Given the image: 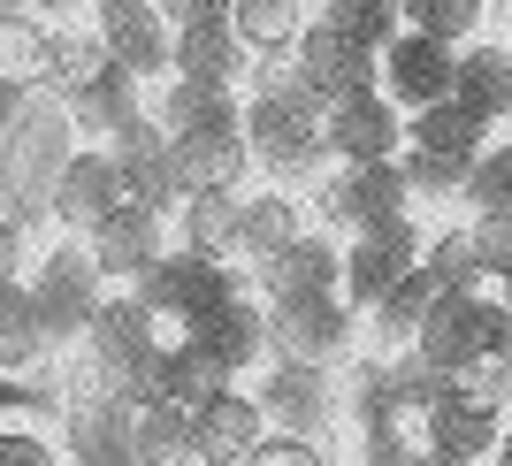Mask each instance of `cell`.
<instances>
[{"label":"cell","instance_id":"6da1fadb","mask_svg":"<svg viewBox=\"0 0 512 466\" xmlns=\"http://www.w3.org/2000/svg\"><path fill=\"white\" fill-rule=\"evenodd\" d=\"M321 115H329V100L306 85V69L291 54L283 62H253V77H245V138H253L260 184H283V191L321 184V169H329Z\"/></svg>","mask_w":512,"mask_h":466},{"label":"cell","instance_id":"7a4b0ae2","mask_svg":"<svg viewBox=\"0 0 512 466\" xmlns=\"http://www.w3.org/2000/svg\"><path fill=\"white\" fill-rule=\"evenodd\" d=\"M77 146H85V123L62 92H23L0 107V214L23 230H46L54 184Z\"/></svg>","mask_w":512,"mask_h":466},{"label":"cell","instance_id":"3957f363","mask_svg":"<svg viewBox=\"0 0 512 466\" xmlns=\"http://www.w3.org/2000/svg\"><path fill=\"white\" fill-rule=\"evenodd\" d=\"M268 337H276V360L337 375L344 360H360V352H367V314L344 291L283 298V306H268Z\"/></svg>","mask_w":512,"mask_h":466},{"label":"cell","instance_id":"277c9868","mask_svg":"<svg viewBox=\"0 0 512 466\" xmlns=\"http://www.w3.org/2000/svg\"><path fill=\"white\" fill-rule=\"evenodd\" d=\"M306 207H314L321 230H337V237H360V230H375V222H398V214H413L406 161H329L321 184L306 191Z\"/></svg>","mask_w":512,"mask_h":466},{"label":"cell","instance_id":"5b68a950","mask_svg":"<svg viewBox=\"0 0 512 466\" xmlns=\"http://www.w3.org/2000/svg\"><path fill=\"white\" fill-rule=\"evenodd\" d=\"M482 352H512V314H505V298H497V283L490 291H444L428 306L421 337H413V360L436 367V375H459Z\"/></svg>","mask_w":512,"mask_h":466},{"label":"cell","instance_id":"8992f818","mask_svg":"<svg viewBox=\"0 0 512 466\" xmlns=\"http://www.w3.org/2000/svg\"><path fill=\"white\" fill-rule=\"evenodd\" d=\"M31 298H39V314H46V329H54V344H77L85 337V321L100 314V298H107V276L92 268V253H85V237H46L39 245V260H31Z\"/></svg>","mask_w":512,"mask_h":466},{"label":"cell","instance_id":"52a82bcc","mask_svg":"<svg viewBox=\"0 0 512 466\" xmlns=\"http://www.w3.org/2000/svg\"><path fill=\"white\" fill-rule=\"evenodd\" d=\"M169 245H176L169 237V207H146V199H123L100 230H85V253L107 276V291H138V283L169 260Z\"/></svg>","mask_w":512,"mask_h":466},{"label":"cell","instance_id":"ba28073f","mask_svg":"<svg viewBox=\"0 0 512 466\" xmlns=\"http://www.w3.org/2000/svg\"><path fill=\"white\" fill-rule=\"evenodd\" d=\"M421 253H428L421 214H398V222H375V230L344 237V298H352L360 314H367V306H383V298L421 268Z\"/></svg>","mask_w":512,"mask_h":466},{"label":"cell","instance_id":"9c48e42d","mask_svg":"<svg viewBox=\"0 0 512 466\" xmlns=\"http://www.w3.org/2000/svg\"><path fill=\"white\" fill-rule=\"evenodd\" d=\"M130 199V184H123V161H115V146L107 138H85V146L69 153V169H62V184H54V207H46V230H62V237H85V230H100L107 214Z\"/></svg>","mask_w":512,"mask_h":466},{"label":"cell","instance_id":"30bf717a","mask_svg":"<svg viewBox=\"0 0 512 466\" xmlns=\"http://www.w3.org/2000/svg\"><path fill=\"white\" fill-rule=\"evenodd\" d=\"M92 31L107 39V54L138 77V85H161L169 77V54H176V23L161 0H92Z\"/></svg>","mask_w":512,"mask_h":466},{"label":"cell","instance_id":"8fae6325","mask_svg":"<svg viewBox=\"0 0 512 466\" xmlns=\"http://www.w3.org/2000/svg\"><path fill=\"white\" fill-rule=\"evenodd\" d=\"M321 146H329V161H398L406 153V107L390 100L383 85L344 92L321 115Z\"/></svg>","mask_w":512,"mask_h":466},{"label":"cell","instance_id":"7c38bea8","mask_svg":"<svg viewBox=\"0 0 512 466\" xmlns=\"http://www.w3.org/2000/svg\"><path fill=\"white\" fill-rule=\"evenodd\" d=\"M192 428H199V466H245L268 436H276V413H268L260 390L222 382L207 405H192Z\"/></svg>","mask_w":512,"mask_h":466},{"label":"cell","instance_id":"4fadbf2b","mask_svg":"<svg viewBox=\"0 0 512 466\" xmlns=\"http://www.w3.org/2000/svg\"><path fill=\"white\" fill-rule=\"evenodd\" d=\"M54 69H62V23L8 0L0 8V100H23V92H54Z\"/></svg>","mask_w":512,"mask_h":466},{"label":"cell","instance_id":"5bb4252c","mask_svg":"<svg viewBox=\"0 0 512 466\" xmlns=\"http://www.w3.org/2000/svg\"><path fill=\"white\" fill-rule=\"evenodd\" d=\"M383 92L406 107V115L451 100V92H459V46H444V39H428V31L406 23V31L383 46Z\"/></svg>","mask_w":512,"mask_h":466},{"label":"cell","instance_id":"9a60e30c","mask_svg":"<svg viewBox=\"0 0 512 466\" xmlns=\"http://www.w3.org/2000/svg\"><path fill=\"white\" fill-rule=\"evenodd\" d=\"M314 230V207H306V191H283V184H245V199H237V268L245 276H260L268 260L283 253V245H299V237Z\"/></svg>","mask_w":512,"mask_h":466},{"label":"cell","instance_id":"2e32d148","mask_svg":"<svg viewBox=\"0 0 512 466\" xmlns=\"http://www.w3.org/2000/svg\"><path fill=\"white\" fill-rule=\"evenodd\" d=\"M291 62L306 69V85L321 92V100H344V92H367V85H383V54L375 46H360L344 23H329L314 8V23H306V39H299V54Z\"/></svg>","mask_w":512,"mask_h":466},{"label":"cell","instance_id":"e0dca14e","mask_svg":"<svg viewBox=\"0 0 512 466\" xmlns=\"http://www.w3.org/2000/svg\"><path fill=\"white\" fill-rule=\"evenodd\" d=\"M0 382H46V390H62V344L46 329L31 283L0 291Z\"/></svg>","mask_w":512,"mask_h":466},{"label":"cell","instance_id":"ac0fdd59","mask_svg":"<svg viewBox=\"0 0 512 466\" xmlns=\"http://www.w3.org/2000/svg\"><path fill=\"white\" fill-rule=\"evenodd\" d=\"M169 169H176V199H184V191H245V184L260 176V161H253L245 123H230V130H192V138H169Z\"/></svg>","mask_w":512,"mask_h":466},{"label":"cell","instance_id":"d6986e66","mask_svg":"<svg viewBox=\"0 0 512 466\" xmlns=\"http://www.w3.org/2000/svg\"><path fill=\"white\" fill-rule=\"evenodd\" d=\"M138 398H62V459L69 466H138L130 459Z\"/></svg>","mask_w":512,"mask_h":466},{"label":"cell","instance_id":"ffe728a7","mask_svg":"<svg viewBox=\"0 0 512 466\" xmlns=\"http://www.w3.org/2000/svg\"><path fill=\"white\" fill-rule=\"evenodd\" d=\"M253 291L268 298V306H283V298H314V291H344V237L314 222L299 245H283V253L260 268Z\"/></svg>","mask_w":512,"mask_h":466},{"label":"cell","instance_id":"44dd1931","mask_svg":"<svg viewBox=\"0 0 512 466\" xmlns=\"http://www.w3.org/2000/svg\"><path fill=\"white\" fill-rule=\"evenodd\" d=\"M169 77L245 92V77H253V54H245V39L230 31V16H214V23H184V31H176V54H169Z\"/></svg>","mask_w":512,"mask_h":466},{"label":"cell","instance_id":"7402d4cb","mask_svg":"<svg viewBox=\"0 0 512 466\" xmlns=\"http://www.w3.org/2000/svg\"><path fill=\"white\" fill-rule=\"evenodd\" d=\"M146 115L169 130V138H192V130H230V123H245V92L192 85V77H161V85H146Z\"/></svg>","mask_w":512,"mask_h":466},{"label":"cell","instance_id":"603a6c76","mask_svg":"<svg viewBox=\"0 0 512 466\" xmlns=\"http://www.w3.org/2000/svg\"><path fill=\"white\" fill-rule=\"evenodd\" d=\"M237 199L245 191H184L169 214V237L184 253H207V260H230L237 268Z\"/></svg>","mask_w":512,"mask_h":466},{"label":"cell","instance_id":"cb8c5ba5","mask_svg":"<svg viewBox=\"0 0 512 466\" xmlns=\"http://www.w3.org/2000/svg\"><path fill=\"white\" fill-rule=\"evenodd\" d=\"M306 23H314V0H230V31L245 39L253 62H283V54H299Z\"/></svg>","mask_w":512,"mask_h":466},{"label":"cell","instance_id":"d4e9b609","mask_svg":"<svg viewBox=\"0 0 512 466\" xmlns=\"http://www.w3.org/2000/svg\"><path fill=\"white\" fill-rule=\"evenodd\" d=\"M444 291H451V283L421 260V268H413V276L398 283L383 306H367V344H375V352H413V337H421V321H428V306H436Z\"/></svg>","mask_w":512,"mask_h":466},{"label":"cell","instance_id":"484cf974","mask_svg":"<svg viewBox=\"0 0 512 466\" xmlns=\"http://www.w3.org/2000/svg\"><path fill=\"white\" fill-rule=\"evenodd\" d=\"M130 459H138V466H199L192 405H176V398H138V421H130Z\"/></svg>","mask_w":512,"mask_h":466},{"label":"cell","instance_id":"4316f807","mask_svg":"<svg viewBox=\"0 0 512 466\" xmlns=\"http://www.w3.org/2000/svg\"><path fill=\"white\" fill-rule=\"evenodd\" d=\"M505 421H512V413H482V405H467L459 390H444L436 421H428V451H444V459H459V466H490Z\"/></svg>","mask_w":512,"mask_h":466},{"label":"cell","instance_id":"83f0119b","mask_svg":"<svg viewBox=\"0 0 512 466\" xmlns=\"http://www.w3.org/2000/svg\"><path fill=\"white\" fill-rule=\"evenodd\" d=\"M490 115L474 100H436V107H421V115H406V146H421V153H451V161H474V153L490 146Z\"/></svg>","mask_w":512,"mask_h":466},{"label":"cell","instance_id":"f1b7e54d","mask_svg":"<svg viewBox=\"0 0 512 466\" xmlns=\"http://www.w3.org/2000/svg\"><path fill=\"white\" fill-rule=\"evenodd\" d=\"M459 100H474L490 123H512V46L505 39H482L459 46Z\"/></svg>","mask_w":512,"mask_h":466},{"label":"cell","instance_id":"f546056e","mask_svg":"<svg viewBox=\"0 0 512 466\" xmlns=\"http://www.w3.org/2000/svg\"><path fill=\"white\" fill-rule=\"evenodd\" d=\"M490 0H406V23L413 31H428V39H444V46H474L482 31H490Z\"/></svg>","mask_w":512,"mask_h":466},{"label":"cell","instance_id":"4dcf8cb0","mask_svg":"<svg viewBox=\"0 0 512 466\" xmlns=\"http://www.w3.org/2000/svg\"><path fill=\"white\" fill-rule=\"evenodd\" d=\"M406 184H413V207H467V169L474 161H451V153H421L406 146Z\"/></svg>","mask_w":512,"mask_h":466},{"label":"cell","instance_id":"1f68e13d","mask_svg":"<svg viewBox=\"0 0 512 466\" xmlns=\"http://www.w3.org/2000/svg\"><path fill=\"white\" fill-rule=\"evenodd\" d=\"M321 16L344 23L360 46H375V54H383V46L406 31V0H321Z\"/></svg>","mask_w":512,"mask_h":466},{"label":"cell","instance_id":"d6a6232c","mask_svg":"<svg viewBox=\"0 0 512 466\" xmlns=\"http://www.w3.org/2000/svg\"><path fill=\"white\" fill-rule=\"evenodd\" d=\"M467 214H512V138H490L467 169Z\"/></svg>","mask_w":512,"mask_h":466},{"label":"cell","instance_id":"836d02e7","mask_svg":"<svg viewBox=\"0 0 512 466\" xmlns=\"http://www.w3.org/2000/svg\"><path fill=\"white\" fill-rule=\"evenodd\" d=\"M428 268L451 283V291H490V276H482V260H474V237L467 222H444V230H428Z\"/></svg>","mask_w":512,"mask_h":466},{"label":"cell","instance_id":"e575fe53","mask_svg":"<svg viewBox=\"0 0 512 466\" xmlns=\"http://www.w3.org/2000/svg\"><path fill=\"white\" fill-rule=\"evenodd\" d=\"M451 390L467 405H482V413H512V352H482V360H467L459 375H451Z\"/></svg>","mask_w":512,"mask_h":466},{"label":"cell","instance_id":"d590c367","mask_svg":"<svg viewBox=\"0 0 512 466\" xmlns=\"http://www.w3.org/2000/svg\"><path fill=\"white\" fill-rule=\"evenodd\" d=\"M467 237H474L482 276L505 283V276H512V214H467Z\"/></svg>","mask_w":512,"mask_h":466},{"label":"cell","instance_id":"8d00e7d4","mask_svg":"<svg viewBox=\"0 0 512 466\" xmlns=\"http://www.w3.org/2000/svg\"><path fill=\"white\" fill-rule=\"evenodd\" d=\"M245 466H337V451L314 444V436H299V428H276V436H268Z\"/></svg>","mask_w":512,"mask_h":466},{"label":"cell","instance_id":"74e56055","mask_svg":"<svg viewBox=\"0 0 512 466\" xmlns=\"http://www.w3.org/2000/svg\"><path fill=\"white\" fill-rule=\"evenodd\" d=\"M31 260H39V230H23V222L0 214V291H16L31 276Z\"/></svg>","mask_w":512,"mask_h":466},{"label":"cell","instance_id":"f35d334b","mask_svg":"<svg viewBox=\"0 0 512 466\" xmlns=\"http://www.w3.org/2000/svg\"><path fill=\"white\" fill-rule=\"evenodd\" d=\"M169 8V23L184 31V23H214V16H230V0H161Z\"/></svg>","mask_w":512,"mask_h":466},{"label":"cell","instance_id":"ab89813d","mask_svg":"<svg viewBox=\"0 0 512 466\" xmlns=\"http://www.w3.org/2000/svg\"><path fill=\"white\" fill-rule=\"evenodd\" d=\"M337 466H413V451H390V444H360L352 459H337Z\"/></svg>","mask_w":512,"mask_h":466},{"label":"cell","instance_id":"60d3db41","mask_svg":"<svg viewBox=\"0 0 512 466\" xmlns=\"http://www.w3.org/2000/svg\"><path fill=\"white\" fill-rule=\"evenodd\" d=\"M23 8H39V16H54V23H77V16H92V0H23Z\"/></svg>","mask_w":512,"mask_h":466},{"label":"cell","instance_id":"b9f144b4","mask_svg":"<svg viewBox=\"0 0 512 466\" xmlns=\"http://www.w3.org/2000/svg\"><path fill=\"white\" fill-rule=\"evenodd\" d=\"M490 466H512V421H505V436H497V459Z\"/></svg>","mask_w":512,"mask_h":466},{"label":"cell","instance_id":"7bdbcfd3","mask_svg":"<svg viewBox=\"0 0 512 466\" xmlns=\"http://www.w3.org/2000/svg\"><path fill=\"white\" fill-rule=\"evenodd\" d=\"M413 466H459V459H444V451H413Z\"/></svg>","mask_w":512,"mask_h":466},{"label":"cell","instance_id":"ee69618b","mask_svg":"<svg viewBox=\"0 0 512 466\" xmlns=\"http://www.w3.org/2000/svg\"><path fill=\"white\" fill-rule=\"evenodd\" d=\"M497 298H505V314H512V276H505V283H497Z\"/></svg>","mask_w":512,"mask_h":466},{"label":"cell","instance_id":"f6af8a7d","mask_svg":"<svg viewBox=\"0 0 512 466\" xmlns=\"http://www.w3.org/2000/svg\"><path fill=\"white\" fill-rule=\"evenodd\" d=\"M490 8H497V16H505V23H512V0H490Z\"/></svg>","mask_w":512,"mask_h":466},{"label":"cell","instance_id":"bcb514c9","mask_svg":"<svg viewBox=\"0 0 512 466\" xmlns=\"http://www.w3.org/2000/svg\"><path fill=\"white\" fill-rule=\"evenodd\" d=\"M505 46H512V31H505Z\"/></svg>","mask_w":512,"mask_h":466},{"label":"cell","instance_id":"7dc6e473","mask_svg":"<svg viewBox=\"0 0 512 466\" xmlns=\"http://www.w3.org/2000/svg\"><path fill=\"white\" fill-rule=\"evenodd\" d=\"M0 8H8V0H0Z\"/></svg>","mask_w":512,"mask_h":466},{"label":"cell","instance_id":"c3c4849f","mask_svg":"<svg viewBox=\"0 0 512 466\" xmlns=\"http://www.w3.org/2000/svg\"><path fill=\"white\" fill-rule=\"evenodd\" d=\"M314 8H321V0H314Z\"/></svg>","mask_w":512,"mask_h":466}]
</instances>
